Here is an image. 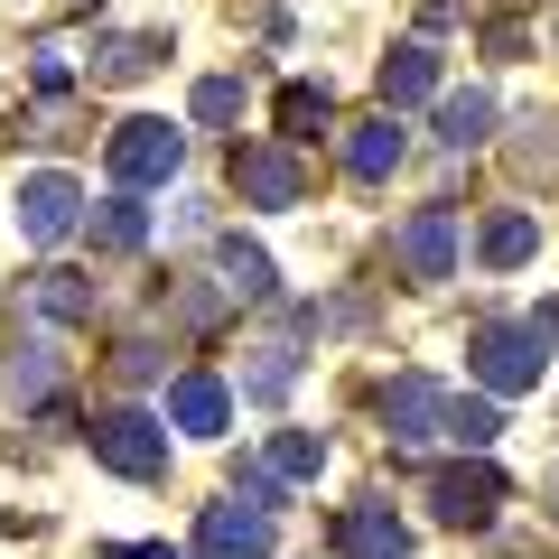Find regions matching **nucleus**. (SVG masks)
Returning a JSON list of instances; mask_svg holds the SVG:
<instances>
[{"label": "nucleus", "mask_w": 559, "mask_h": 559, "mask_svg": "<svg viewBox=\"0 0 559 559\" xmlns=\"http://www.w3.org/2000/svg\"><path fill=\"white\" fill-rule=\"evenodd\" d=\"M150 66H159V38H112V47H103V66H94V75H103V84H140Z\"/></svg>", "instance_id": "22"}, {"label": "nucleus", "mask_w": 559, "mask_h": 559, "mask_svg": "<svg viewBox=\"0 0 559 559\" xmlns=\"http://www.w3.org/2000/svg\"><path fill=\"white\" fill-rule=\"evenodd\" d=\"M187 168V131L178 121H121L112 131V178L121 187H168Z\"/></svg>", "instance_id": "3"}, {"label": "nucleus", "mask_w": 559, "mask_h": 559, "mask_svg": "<svg viewBox=\"0 0 559 559\" xmlns=\"http://www.w3.org/2000/svg\"><path fill=\"white\" fill-rule=\"evenodd\" d=\"M140 242H150V205L140 197H112L94 215V252H140Z\"/></svg>", "instance_id": "17"}, {"label": "nucleus", "mask_w": 559, "mask_h": 559, "mask_svg": "<svg viewBox=\"0 0 559 559\" xmlns=\"http://www.w3.org/2000/svg\"><path fill=\"white\" fill-rule=\"evenodd\" d=\"M38 318L84 326V318H94V280H84V271H38Z\"/></svg>", "instance_id": "16"}, {"label": "nucleus", "mask_w": 559, "mask_h": 559, "mask_svg": "<svg viewBox=\"0 0 559 559\" xmlns=\"http://www.w3.org/2000/svg\"><path fill=\"white\" fill-rule=\"evenodd\" d=\"M271 466H280L289 485H299V476H318V466H326V448L308 439V429H280V439H271Z\"/></svg>", "instance_id": "24"}, {"label": "nucleus", "mask_w": 559, "mask_h": 559, "mask_svg": "<svg viewBox=\"0 0 559 559\" xmlns=\"http://www.w3.org/2000/svg\"><path fill=\"white\" fill-rule=\"evenodd\" d=\"M75 178H57V168H38V178H20V234L28 242H66L75 234Z\"/></svg>", "instance_id": "8"}, {"label": "nucleus", "mask_w": 559, "mask_h": 559, "mask_svg": "<svg viewBox=\"0 0 559 559\" xmlns=\"http://www.w3.org/2000/svg\"><path fill=\"white\" fill-rule=\"evenodd\" d=\"M495 503H503V476L495 466H439V476H429V513L448 522V532H485V522H495Z\"/></svg>", "instance_id": "4"}, {"label": "nucleus", "mask_w": 559, "mask_h": 559, "mask_svg": "<svg viewBox=\"0 0 559 559\" xmlns=\"http://www.w3.org/2000/svg\"><path fill=\"white\" fill-rule=\"evenodd\" d=\"M234 187H242L252 205H299V197H308V168L289 159V150H242V159H234Z\"/></svg>", "instance_id": "10"}, {"label": "nucleus", "mask_w": 559, "mask_h": 559, "mask_svg": "<svg viewBox=\"0 0 559 559\" xmlns=\"http://www.w3.org/2000/svg\"><path fill=\"white\" fill-rule=\"evenodd\" d=\"M540 495H550V503H559V466H550V476H540Z\"/></svg>", "instance_id": "30"}, {"label": "nucleus", "mask_w": 559, "mask_h": 559, "mask_svg": "<svg viewBox=\"0 0 559 559\" xmlns=\"http://www.w3.org/2000/svg\"><path fill=\"white\" fill-rule=\"evenodd\" d=\"M476 252H485V271H522V261L540 252V215H532V205H503V215L485 224Z\"/></svg>", "instance_id": "11"}, {"label": "nucleus", "mask_w": 559, "mask_h": 559, "mask_svg": "<svg viewBox=\"0 0 559 559\" xmlns=\"http://www.w3.org/2000/svg\"><path fill=\"white\" fill-rule=\"evenodd\" d=\"M224 271H234V289H242V299H271V252H261V242L224 234Z\"/></svg>", "instance_id": "20"}, {"label": "nucleus", "mask_w": 559, "mask_h": 559, "mask_svg": "<svg viewBox=\"0 0 559 559\" xmlns=\"http://www.w3.org/2000/svg\"><path fill=\"white\" fill-rule=\"evenodd\" d=\"M224 419H234V392H224L215 373H178V382H168V429H187V439H215Z\"/></svg>", "instance_id": "9"}, {"label": "nucleus", "mask_w": 559, "mask_h": 559, "mask_svg": "<svg viewBox=\"0 0 559 559\" xmlns=\"http://www.w3.org/2000/svg\"><path fill=\"white\" fill-rule=\"evenodd\" d=\"M345 550H364V559H411V532H401L392 513H382V503H364V513H345Z\"/></svg>", "instance_id": "14"}, {"label": "nucleus", "mask_w": 559, "mask_h": 559, "mask_svg": "<svg viewBox=\"0 0 559 559\" xmlns=\"http://www.w3.org/2000/svg\"><path fill=\"white\" fill-rule=\"evenodd\" d=\"M197 559H271V513L252 503H215L197 522Z\"/></svg>", "instance_id": "7"}, {"label": "nucleus", "mask_w": 559, "mask_h": 559, "mask_svg": "<svg viewBox=\"0 0 559 559\" xmlns=\"http://www.w3.org/2000/svg\"><path fill=\"white\" fill-rule=\"evenodd\" d=\"M280 131H289V140H318L326 131V84H289V94H280Z\"/></svg>", "instance_id": "21"}, {"label": "nucleus", "mask_w": 559, "mask_h": 559, "mask_svg": "<svg viewBox=\"0 0 559 559\" xmlns=\"http://www.w3.org/2000/svg\"><path fill=\"white\" fill-rule=\"evenodd\" d=\"M429 94H439V47H401L382 66V103L401 112V103H429Z\"/></svg>", "instance_id": "12"}, {"label": "nucleus", "mask_w": 559, "mask_h": 559, "mask_svg": "<svg viewBox=\"0 0 559 559\" xmlns=\"http://www.w3.org/2000/svg\"><path fill=\"white\" fill-rule=\"evenodd\" d=\"M522 178H559V121H532V140H513Z\"/></svg>", "instance_id": "25"}, {"label": "nucleus", "mask_w": 559, "mask_h": 559, "mask_svg": "<svg viewBox=\"0 0 559 559\" xmlns=\"http://www.w3.org/2000/svg\"><path fill=\"white\" fill-rule=\"evenodd\" d=\"M382 419H392L401 448H429V439H448V392L429 373H401L392 392H382Z\"/></svg>", "instance_id": "6"}, {"label": "nucleus", "mask_w": 559, "mask_h": 559, "mask_svg": "<svg viewBox=\"0 0 559 559\" xmlns=\"http://www.w3.org/2000/svg\"><path fill=\"white\" fill-rule=\"evenodd\" d=\"M234 112H242V84H234V75H205V84H197V121H205V131H224Z\"/></svg>", "instance_id": "27"}, {"label": "nucleus", "mask_w": 559, "mask_h": 559, "mask_svg": "<svg viewBox=\"0 0 559 559\" xmlns=\"http://www.w3.org/2000/svg\"><path fill=\"white\" fill-rule=\"evenodd\" d=\"M448 439H457V448H476V457H485V448L503 439V411H495V401H448Z\"/></svg>", "instance_id": "19"}, {"label": "nucleus", "mask_w": 559, "mask_h": 559, "mask_svg": "<svg viewBox=\"0 0 559 559\" xmlns=\"http://www.w3.org/2000/svg\"><path fill=\"white\" fill-rule=\"evenodd\" d=\"M401 150H411V140H401V121L382 112V121H364V131L345 140V168H355V178H392V168H401Z\"/></svg>", "instance_id": "13"}, {"label": "nucleus", "mask_w": 559, "mask_h": 559, "mask_svg": "<svg viewBox=\"0 0 559 559\" xmlns=\"http://www.w3.org/2000/svg\"><path fill=\"white\" fill-rule=\"evenodd\" d=\"M485 131H495V94H476V84H466V94L439 103V140H448V150H476Z\"/></svg>", "instance_id": "15"}, {"label": "nucleus", "mask_w": 559, "mask_h": 559, "mask_svg": "<svg viewBox=\"0 0 559 559\" xmlns=\"http://www.w3.org/2000/svg\"><path fill=\"white\" fill-rule=\"evenodd\" d=\"M112 373H121V382H150V373H159V345H150V336H131V345L112 355Z\"/></svg>", "instance_id": "28"}, {"label": "nucleus", "mask_w": 559, "mask_h": 559, "mask_svg": "<svg viewBox=\"0 0 559 559\" xmlns=\"http://www.w3.org/2000/svg\"><path fill=\"white\" fill-rule=\"evenodd\" d=\"M289 382H299V355H289V345H261V364L242 373V392H252V401H280Z\"/></svg>", "instance_id": "23"}, {"label": "nucleus", "mask_w": 559, "mask_h": 559, "mask_svg": "<svg viewBox=\"0 0 559 559\" xmlns=\"http://www.w3.org/2000/svg\"><path fill=\"white\" fill-rule=\"evenodd\" d=\"M392 261L411 289H439V280H457V215L448 205H419V215L392 224Z\"/></svg>", "instance_id": "1"}, {"label": "nucleus", "mask_w": 559, "mask_h": 559, "mask_svg": "<svg viewBox=\"0 0 559 559\" xmlns=\"http://www.w3.org/2000/svg\"><path fill=\"white\" fill-rule=\"evenodd\" d=\"M280 485H289V476H280L271 457H252V466L234 476V503H252V513H280Z\"/></svg>", "instance_id": "26"}, {"label": "nucleus", "mask_w": 559, "mask_h": 559, "mask_svg": "<svg viewBox=\"0 0 559 559\" xmlns=\"http://www.w3.org/2000/svg\"><path fill=\"white\" fill-rule=\"evenodd\" d=\"M94 457L112 466V476H131V485L168 476V419H150V411H112V419H94Z\"/></svg>", "instance_id": "2"}, {"label": "nucleus", "mask_w": 559, "mask_h": 559, "mask_svg": "<svg viewBox=\"0 0 559 559\" xmlns=\"http://www.w3.org/2000/svg\"><path fill=\"white\" fill-rule=\"evenodd\" d=\"M103 559H178V550H168V540H112Z\"/></svg>", "instance_id": "29"}, {"label": "nucleus", "mask_w": 559, "mask_h": 559, "mask_svg": "<svg viewBox=\"0 0 559 559\" xmlns=\"http://www.w3.org/2000/svg\"><path fill=\"white\" fill-rule=\"evenodd\" d=\"M10 392H20L28 411H38V401L57 392V355H47L38 336H20V345H10Z\"/></svg>", "instance_id": "18"}, {"label": "nucleus", "mask_w": 559, "mask_h": 559, "mask_svg": "<svg viewBox=\"0 0 559 559\" xmlns=\"http://www.w3.org/2000/svg\"><path fill=\"white\" fill-rule=\"evenodd\" d=\"M540 326H485L476 336V373H485V392H532L540 382Z\"/></svg>", "instance_id": "5"}]
</instances>
